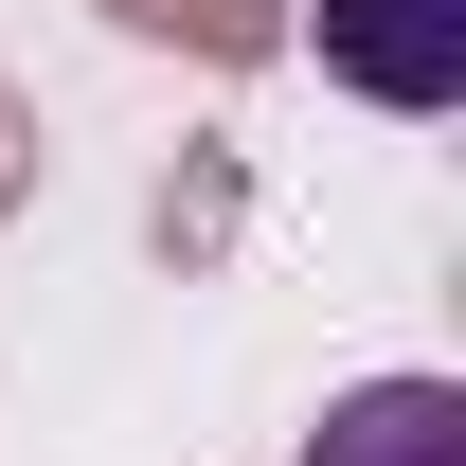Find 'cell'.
Returning <instances> with one entry per match:
<instances>
[{
	"mask_svg": "<svg viewBox=\"0 0 466 466\" xmlns=\"http://www.w3.org/2000/svg\"><path fill=\"white\" fill-rule=\"evenodd\" d=\"M323 72L377 108H449L466 90V0H323Z\"/></svg>",
	"mask_w": 466,
	"mask_h": 466,
	"instance_id": "cell-1",
	"label": "cell"
},
{
	"mask_svg": "<svg viewBox=\"0 0 466 466\" xmlns=\"http://www.w3.org/2000/svg\"><path fill=\"white\" fill-rule=\"evenodd\" d=\"M305 466H466V395L449 377H359V395L305 431Z\"/></svg>",
	"mask_w": 466,
	"mask_h": 466,
	"instance_id": "cell-2",
	"label": "cell"
},
{
	"mask_svg": "<svg viewBox=\"0 0 466 466\" xmlns=\"http://www.w3.org/2000/svg\"><path fill=\"white\" fill-rule=\"evenodd\" d=\"M108 18H126V36H179V55H216V72H251L269 36H288L269 0H108Z\"/></svg>",
	"mask_w": 466,
	"mask_h": 466,
	"instance_id": "cell-3",
	"label": "cell"
},
{
	"mask_svg": "<svg viewBox=\"0 0 466 466\" xmlns=\"http://www.w3.org/2000/svg\"><path fill=\"white\" fill-rule=\"evenodd\" d=\"M216 233H233V179H216V162L162 179V251H216Z\"/></svg>",
	"mask_w": 466,
	"mask_h": 466,
	"instance_id": "cell-4",
	"label": "cell"
},
{
	"mask_svg": "<svg viewBox=\"0 0 466 466\" xmlns=\"http://www.w3.org/2000/svg\"><path fill=\"white\" fill-rule=\"evenodd\" d=\"M18 198H36V108L0 90V216H18Z\"/></svg>",
	"mask_w": 466,
	"mask_h": 466,
	"instance_id": "cell-5",
	"label": "cell"
}]
</instances>
